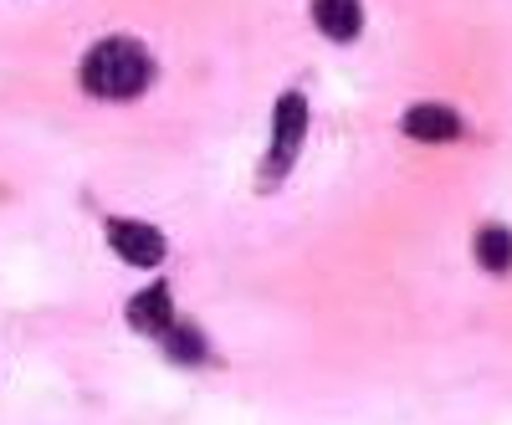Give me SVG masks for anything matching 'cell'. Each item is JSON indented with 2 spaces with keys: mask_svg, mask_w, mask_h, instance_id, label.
I'll list each match as a JSON object with an SVG mask.
<instances>
[{
  "mask_svg": "<svg viewBox=\"0 0 512 425\" xmlns=\"http://www.w3.org/2000/svg\"><path fill=\"white\" fill-rule=\"evenodd\" d=\"M108 241L128 267H154L164 262V236L144 221H108Z\"/></svg>",
  "mask_w": 512,
  "mask_h": 425,
  "instance_id": "3957f363",
  "label": "cell"
},
{
  "mask_svg": "<svg viewBox=\"0 0 512 425\" xmlns=\"http://www.w3.org/2000/svg\"><path fill=\"white\" fill-rule=\"evenodd\" d=\"M477 262L487 272H507L512 267V231L507 226H482L477 231Z\"/></svg>",
  "mask_w": 512,
  "mask_h": 425,
  "instance_id": "52a82bcc",
  "label": "cell"
},
{
  "mask_svg": "<svg viewBox=\"0 0 512 425\" xmlns=\"http://www.w3.org/2000/svg\"><path fill=\"white\" fill-rule=\"evenodd\" d=\"M128 323H134L139 333H169L175 328V303H169V287L164 282H154V287H144L134 303H128Z\"/></svg>",
  "mask_w": 512,
  "mask_h": 425,
  "instance_id": "277c9868",
  "label": "cell"
},
{
  "mask_svg": "<svg viewBox=\"0 0 512 425\" xmlns=\"http://www.w3.org/2000/svg\"><path fill=\"white\" fill-rule=\"evenodd\" d=\"M149 77H154V62L134 36H108L82 57V88L93 98H134L149 88Z\"/></svg>",
  "mask_w": 512,
  "mask_h": 425,
  "instance_id": "6da1fadb",
  "label": "cell"
},
{
  "mask_svg": "<svg viewBox=\"0 0 512 425\" xmlns=\"http://www.w3.org/2000/svg\"><path fill=\"white\" fill-rule=\"evenodd\" d=\"M313 26L333 41H354L364 26V6L359 0H313Z\"/></svg>",
  "mask_w": 512,
  "mask_h": 425,
  "instance_id": "8992f818",
  "label": "cell"
},
{
  "mask_svg": "<svg viewBox=\"0 0 512 425\" xmlns=\"http://www.w3.org/2000/svg\"><path fill=\"white\" fill-rule=\"evenodd\" d=\"M164 338H169V354H175V359H200L205 354V338L195 328H169Z\"/></svg>",
  "mask_w": 512,
  "mask_h": 425,
  "instance_id": "ba28073f",
  "label": "cell"
},
{
  "mask_svg": "<svg viewBox=\"0 0 512 425\" xmlns=\"http://www.w3.org/2000/svg\"><path fill=\"white\" fill-rule=\"evenodd\" d=\"M303 129H308V103H303V93H287V98H277V113H272V159H267V169H282L292 164V154L303 149Z\"/></svg>",
  "mask_w": 512,
  "mask_h": 425,
  "instance_id": "7a4b0ae2",
  "label": "cell"
},
{
  "mask_svg": "<svg viewBox=\"0 0 512 425\" xmlns=\"http://www.w3.org/2000/svg\"><path fill=\"white\" fill-rule=\"evenodd\" d=\"M405 134H410V139H420V144H446V139H456V134H461V118H456L451 108L420 103V108H410V113H405Z\"/></svg>",
  "mask_w": 512,
  "mask_h": 425,
  "instance_id": "5b68a950",
  "label": "cell"
}]
</instances>
